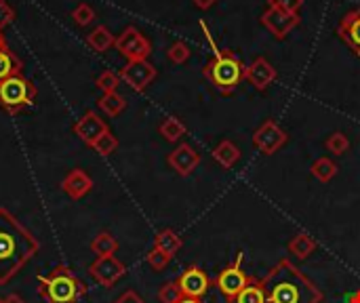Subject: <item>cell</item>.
<instances>
[{
	"label": "cell",
	"mask_w": 360,
	"mask_h": 303,
	"mask_svg": "<svg viewBox=\"0 0 360 303\" xmlns=\"http://www.w3.org/2000/svg\"><path fill=\"white\" fill-rule=\"evenodd\" d=\"M38 250L36 236L9 209L0 207V284H7Z\"/></svg>",
	"instance_id": "1"
},
{
	"label": "cell",
	"mask_w": 360,
	"mask_h": 303,
	"mask_svg": "<svg viewBox=\"0 0 360 303\" xmlns=\"http://www.w3.org/2000/svg\"><path fill=\"white\" fill-rule=\"evenodd\" d=\"M266 303H321L323 291L289 259H280L262 280Z\"/></svg>",
	"instance_id": "2"
},
{
	"label": "cell",
	"mask_w": 360,
	"mask_h": 303,
	"mask_svg": "<svg viewBox=\"0 0 360 303\" xmlns=\"http://www.w3.org/2000/svg\"><path fill=\"white\" fill-rule=\"evenodd\" d=\"M200 28L207 36L209 44L213 46V59L202 68V74L207 78L222 95H232L238 84L244 80V72H246V66L242 64V59L234 53L230 48H219L215 38L211 36L209 28L204 21H200Z\"/></svg>",
	"instance_id": "3"
},
{
	"label": "cell",
	"mask_w": 360,
	"mask_h": 303,
	"mask_svg": "<svg viewBox=\"0 0 360 303\" xmlns=\"http://www.w3.org/2000/svg\"><path fill=\"white\" fill-rule=\"evenodd\" d=\"M84 291V284L66 266H60L51 274L38 278V293L46 303H76Z\"/></svg>",
	"instance_id": "4"
},
{
	"label": "cell",
	"mask_w": 360,
	"mask_h": 303,
	"mask_svg": "<svg viewBox=\"0 0 360 303\" xmlns=\"http://www.w3.org/2000/svg\"><path fill=\"white\" fill-rule=\"evenodd\" d=\"M36 86L24 74L11 76L0 82V108H5L9 114H17L24 108L34 106Z\"/></svg>",
	"instance_id": "5"
},
{
	"label": "cell",
	"mask_w": 360,
	"mask_h": 303,
	"mask_svg": "<svg viewBox=\"0 0 360 303\" xmlns=\"http://www.w3.org/2000/svg\"><path fill=\"white\" fill-rule=\"evenodd\" d=\"M114 46H116L118 53L123 57H127L129 62H145L150 57V53H152L150 40L133 26L123 30V34L116 38Z\"/></svg>",
	"instance_id": "6"
},
{
	"label": "cell",
	"mask_w": 360,
	"mask_h": 303,
	"mask_svg": "<svg viewBox=\"0 0 360 303\" xmlns=\"http://www.w3.org/2000/svg\"><path fill=\"white\" fill-rule=\"evenodd\" d=\"M249 276L244 274V270H242V250H238V255H236V259L230 264V266H226L219 274H217V278H215V286L219 288V293L226 297V299H234L246 284H249Z\"/></svg>",
	"instance_id": "7"
},
{
	"label": "cell",
	"mask_w": 360,
	"mask_h": 303,
	"mask_svg": "<svg viewBox=\"0 0 360 303\" xmlns=\"http://www.w3.org/2000/svg\"><path fill=\"white\" fill-rule=\"evenodd\" d=\"M287 139H289L287 131L274 120H266L260 129L253 133V145L266 156L276 154V152L287 143Z\"/></svg>",
	"instance_id": "8"
},
{
	"label": "cell",
	"mask_w": 360,
	"mask_h": 303,
	"mask_svg": "<svg viewBox=\"0 0 360 303\" xmlns=\"http://www.w3.org/2000/svg\"><path fill=\"white\" fill-rule=\"evenodd\" d=\"M262 24L270 30V34L276 40H285L301 24V17H299V13H289V11L276 9V7H268L262 13Z\"/></svg>",
	"instance_id": "9"
},
{
	"label": "cell",
	"mask_w": 360,
	"mask_h": 303,
	"mask_svg": "<svg viewBox=\"0 0 360 303\" xmlns=\"http://www.w3.org/2000/svg\"><path fill=\"white\" fill-rule=\"evenodd\" d=\"M89 274L93 276L95 282H99L101 286H114L125 274H127V266L116 259L114 255L110 257H97L91 266H89Z\"/></svg>",
	"instance_id": "10"
},
{
	"label": "cell",
	"mask_w": 360,
	"mask_h": 303,
	"mask_svg": "<svg viewBox=\"0 0 360 303\" xmlns=\"http://www.w3.org/2000/svg\"><path fill=\"white\" fill-rule=\"evenodd\" d=\"M156 68H154L147 59L145 62H129L123 70H120V80L125 82V84H129L133 91H137V93H141V91H145L150 84H152V80L156 78Z\"/></svg>",
	"instance_id": "11"
},
{
	"label": "cell",
	"mask_w": 360,
	"mask_h": 303,
	"mask_svg": "<svg viewBox=\"0 0 360 303\" xmlns=\"http://www.w3.org/2000/svg\"><path fill=\"white\" fill-rule=\"evenodd\" d=\"M106 131H110V127H108V122L104 120V118H99V114L97 112H93V110H87L84 114H82V118H78L76 122H74V135L78 137V139H82L87 145H95V141L104 135Z\"/></svg>",
	"instance_id": "12"
},
{
	"label": "cell",
	"mask_w": 360,
	"mask_h": 303,
	"mask_svg": "<svg viewBox=\"0 0 360 303\" xmlns=\"http://www.w3.org/2000/svg\"><path fill=\"white\" fill-rule=\"evenodd\" d=\"M167 163L169 167L181 175V177H188L196 171V167L200 165V154L196 152V147H192L190 143H179L171 154L167 156Z\"/></svg>",
	"instance_id": "13"
},
{
	"label": "cell",
	"mask_w": 360,
	"mask_h": 303,
	"mask_svg": "<svg viewBox=\"0 0 360 303\" xmlns=\"http://www.w3.org/2000/svg\"><path fill=\"white\" fill-rule=\"evenodd\" d=\"M177 284H179L183 297H196V299H200L204 293L209 291L211 280H209V276L204 274L198 266H190V268H186L183 274L177 278Z\"/></svg>",
	"instance_id": "14"
},
{
	"label": "cell",
	"mask_w": 360,
	"mask_h": 303,
	"mask_svg": "<svg viewBox=\"0 0 360 303\" xmlns=\"http://www.w3.org/2000/svg\"><path fill=\"white\" fill-rule=\"evenodd\" d=\"M278 72L276 68L266 59V57H255L244 72V78L257 89V91H266L274 80H276Z\"/></svg>",
	"instance_id": "15"
},
{
	"label": "cell",
	"mask_w": 360,
	"mask_h": 303,
	"mask_svg": "<svg viewBox=\"0 0 360 303\" xmlns=\"http://www.w3.org/2000/svg\"><path fill=\"white\" fill-rule=\"evenodd\" d=\"M339 38L352 48V53L360 57V7L348 11L337 24Z\"/></svg>",
	"instance_id": "16"
},
{
	"label": "cell",
	"mask_w": 360,
	"mask_h": 303,
	"mask_svg": "<svg viewBox=\"0 0 360 303\" xmlns=\"http://www.w3.org/2000/svg\"><path fill=\"white\" fill-rule=\"evenodd\" d=\"M62 190L72 198V200H80L82 196H87L93 190V179L87 171L82 169H74L66 175V179L62 181Z\"/></svg>",
	"instance_id": "17"
},
{
	"label": "cell",
	"mask_w": 360,
	"mask_h": 303,
	"mask_svg": "<svg viewBox=\"0 0 360 303\" xmlns=\"http://www.w3.org/2000/svg\"><path fill=\"white\" fill-rule=\"evenodd\" d=\"M213 158L217 160L219 167H224V169H232V167L240 160V149H238V145H236L234 141L224 139V141H219V143L215 145V149H213Z\"/></svg>",
	"instance_id": "18"
},
{
	"label": "cell",
	"mask_w": 360,
	"mask_h": 303,
	"mask_svg": "<svg viewBox=\"0 0 360 303\" xmlns=\"http://www.w3.org/2000/svg\"><path fill=\"white\" fill-rule=\"evenodd\" d=\"M114 42H116V38L110 32V28H106V26H97L91 30V34H87V44L93 50H97V53H106L110 46H114Z\"/></svg>",
	"instance_id": "19"
},
{
	"label": "cell",
	"mask_w": 360,
	"mask_h": 303,
	"mask_svg": "<svg viewBox=\"0 0 360 303\" xmlns=\"http://www.w3.org/2000/svg\"><path fill=\"white\" fill-rule=\"evenodd\" d=\"M230 303H266V288H264V282L257 280V278H251L249 284H246Z\"/></svg>",
	"instance_id": "20"
},
{
	"label": "cell",
	"mask_w": 360,
	"mask_h": 303,
	"mask_svg": "<svg viewBox=\"0 0 360 303\" xmlns=\"http://www.w3.org/2000/svg\"><path fill=\"white\" fill-rule=\"evenodd\" d=\"M21 68H24L21 59L13 53L9 46L0 48V82L11 78V76L21 74Z\"/></svg>",
	"instance_id": "21"
},
{
	"label": "cell",
	"mask_w": 360,
	"mask_h": 303,
	"mask_svg": "<svg viewBox=\"0 0 360 303\" xmlns=\"http://www.w3.org/2000/svg\"><path fill=\"white\" fill-rule=\"evenodd\" d=\"M154 246L161 248L163 252H167L169 257H175L177 250L181 248V236L175 232V230H161L156 234V238H154Z\"/></svg>",
	"instance_id": "22"
},
{
	"label": "cell",
	"mask_w": 360,
	"mask_h": 303,
	"mask_svg": "<svg viewBox=\"0 0 360 303\" xmlns=\"http://www.w3.org/2000/svg\"><path fill=\"white\" fill-rule=\"evenodd\" d=\"M91 250L95 252L97 257H110L118 250V240L110 232H99L91 240Z\"/></svg>",
	"instance_id": "23"
},
{
	"label": "cell",
	"mask_w": 360,
	"mask_h": 303,
	"mask_svg": "<svg viewBox=\"0 0 360 303\" xmlns=\"http://www.w3.org/2000/svg\"><path fill=\"white\" fill-rule=\"evenodd\" d=\"M289 252H293V257L297 259H307L316 250V242L314 238H310L307 234H297L289 240Z\"/></svg>",
	"instance_id": "24"
},
{
	"label": "cell",
	"mask_w": 360,
	"mask_h": 303,
	"mask_svg": "<svg viewBox=\"0 0 360 303\" xmlns=\"http://www.w3.org/2000/svg\"><path fill=\"white\" fill-rule=\"evenodd\" d=\"M99 110L104 112V114H108L110 118H114V116H118L125 108H127V99L116 91V93H104L99 97Z\"/></svg>",
	"instance_id": "25"
},
{
	"label": "cell",
	"mask_w": 360,
	"mask_h": 303,
	"mask_svg": "<svg viewBox=\"0 0 360 303\" xmlns=\"http://www.w3.org/2000/svg\"><path fill=\"white\" fill-rule=\"evenodd\" d=\"M186 125L179 120V118H175V116H169V118H165L163 122H161V127H159V133L167 139V141H171V143H175L177 139H181L183 135H186Z\"/></svg>",
	"instance_id": "26"
},
{
	"label": "cell",
	"mask_w": 360,
	"mask_h": 303,
	"mask_svg": "<svg viewBox=\"0 0 360 303\" xmlns=\"http://www.w3.org/2000/svg\"><path fill=\"white\" fill-rule=\"evenodd\" d=\"M312 175L318 179V181H323V183H327V181H331L335 175H337V165L331 160V158H327V156H323V158H318V160H314V165H312Z\"/></svg>",
	"instance_id": "27"
},
{
	"label": "cell",
	"mask_w": 360,
	"mask_h": 303,
	"mask_svg": "<svg viewBox=\"0 0 360 303\" xmlns=\"http://www.w3.org/2000/svg\"><path fill=\"white\" fill-rule=\"evenodd\" d=\"M325 145H327V149L331 152L333 156H343L345 152L350 149V139H348V135H345V133L335 131V133H331V135L327 137Z\"/></svg>",
	"instance_id": "28"
},
{
	"label": "cell",
	"mask_w": 360,
	"mask_h": 303,
	"mask_svg": "<svg viewBox=\"0 0 360 303\" xmlns=\"http://www.w3.org/2000/svg\"><path fill=\"white\" fill-rule=\"evenodd\" d=\"M93 149L97 152L99 156H110V154H114V152L118 149V139H116V135H114L112 131H106L104 135H101V137L95 141Z\"/></svg>",
	"instance_id": "29"
},
{
	"label": "cell",
	"mask_w": 360,
	"mask_h": 303,
	"mask_svg": "<svg viewBox=\"0 0 360 303\" xmlns=\"http://www.w3.org/2000/svg\"><path fill=\"white\" fill-rule=\"evenodd\" d=\"M97 89H101L104 93H116L118 91V84H120V76L112 70H106V72H101L95 80Z\"/></svg>",
	"instance_id": "30"
},
{
	"label": "cell",
	"mask_w": 360,
	"mask_h": 303,
	"mask_svg": "<svg viewBox=\"0 0 360 303\" xmlns=\"http://www.w3.org/2000/svg\"><path fill=\"white\" fill-rule=\"evenodd\" d=\"M190 55H192V50H190V46H188L183 40H175V42L169 46V50H167V57H169L173 64H186V62L190 59Z\"/></svg>",
	"instance_id": "31"
},
{
	"label": "cell",
	"mask_w": 360,
	"mask_h": 303,
	"mask_svg": "<svg viewBox=\"0 0 360 303\" xmlns=\"http://www.w3.org/2000/svg\"><path fill=\"white\" fill-rule=\"evenodd\" d=\"M181 297H183V293H181L177 280L165 282V284L161 286V291H159V299H161V303H177Z\"/></svg>",
	"instance_id": "32"
},
{
	"label": "cell",
	"mask_w": 360,
	"mask_h": 303,
	"mask_svg": "<svg viewBox=\"0 0 360 303\" xmlns=\"http://www.w3.org/2000/svg\"><path fill=\"white\" fill-rule=\"evenodd\" d=\"M95 9L89 5V3H80L74 11H72V19L76 21V26H89V24H93L95 21Z\"/></svg>",
	"instance_id": "33"
},
{
	"label": "cell",
	"mask_w": 360,
	"mask_h": 303,
	"mask_svg": "<svg viewBox=\"0 0 360 303\" xmlns=\"http://www.w3.org/2000/svg\"><path fill=\"white\" fill-rule=\"evenodd\" d=\"M147 264H150V268L152 270H156V272H163L167 266H169V261H171V257L167 255V252H163L161 248H156V246H154L150 252H147Z\"/></svg>",
	"instance_id": "34"
},
{
	"label": "cell",
	"mask_w": 360,
	"mask_h": 303,
	"mask_svg": "<svg viewBox=\"0 0 360 303\" xmlns=\"http://www.w3.org/2000/svg\"><path fill=\"white\" fill-rule=\"evenodd\" d=\"M15 17H17L15 9L7 3V0H0V30H3L5 26H9V24H13Z\"/></svg>",
	"instance_id": "35"
},
{
	"label": "cell",
	"mask_w": 360,
	"mask_h": 303,
	"mask_svg": "<svg viewBox=\"0 0 360 303\" xmlns=\"http://www.w3.org/2000/svg\"><path fill=\"white\" fill-rule=\"evenodd\" d=\"M268 7H276L289 13H297L303 7V0H268Z\"/></svg>",
	"instance_id": "36"
},
{
	"label": "cell",
	"mask_w": 360,
	"mask_h": 303,
	"mask_svg": "<svg viewBox=\"0 0 360 303\" xmlns=\"http://www.w3.org/2000/svg\"><path fill=\"white\" fill-rule=\"evenodd\" d=\"M114 303H145V301H143L135 291H125V293H123Z\"/></svg>",
	"instance_id": "37"
},
{
	"label": "cell",
	"mask_w": 360,
	"mask_h": 303,
	"mask_svg": "<svg viewBox=\"0 0 360 303\" xmlns=\"http://www.w3.org/2000/svg\"><path fill=\"white\" fill-rule=\"evenodd\" d=\"M215 3H217V0H194V5H196L200 11H207V9H211Z\"/></svg>",
	"instance_id": "38"
},
{
	"label": "cell",
	"mask_w": 360,
	"mask_h": 303,
	"mask_svg": "<svg viewBox=\"0 0 360 303\" xmlns=\"http://www.w3.org/2000/svg\"><path fill=\"white\" fill-rule=\"evenodd\" d=\"M5 303H26L17 293H11L9 297H5Z\"/></svg>",
	"instance_id": "39"
},
{
	"label": "cell",
	"mask_w": 360,
	"mask_h": 303,
	"mask_svg": "<svg viewBox=\"0 0 360 303\" xmlns=\"http://www.w3.org/2000/svg\"><path fill=\"white\" fill-rule=\"evenodd\" d=\"M345 303H360V291H356V293H352L348 299H345Z\"/></svg>",
	"instance_id": "40"
},
{
	"label": "cell",
	"mask_w": 360,
	"mask_h": 303,
	"mask_svg": "<svg viewBox=\"0 0 360 303\" xmlns=\"http://www.w3.org/2000/svg\"><path fill=\"white\" fill-rule=\"evenodd\" d=\"M177 303H202L200 299H196V297H181Z\"/></svg>",
	"instance_id": "41"
},
{
	"label": "cell",
	"mask_w": 360,
	"mask_h": 303,
	"mask_svg": "<svg viewBox=\"0 0 360 303\" xmlns=\"http://www.w3.org/2000/svg\"><path fill=\"white\" fill-rule=\"evenodd\" d=\"M5 46H7V36L3 30H0V48H5Z\"/></svg>",
	"instance_id": "42"
},
{
	"label": "cell",
	"mask_w": 360,
	"mask_h": 303,
	"mask_svg": "<svg viewBox=\"0 0 360 303\" xmlns=\"http://www.w3.org/2000/svg\"><path fill=\"white\" fill-rule=\"evenodd\" d=\"M0 303H5V299H3V297H0Z\"/></svg>",
	"instance_id": "43"
}]
</instances>
